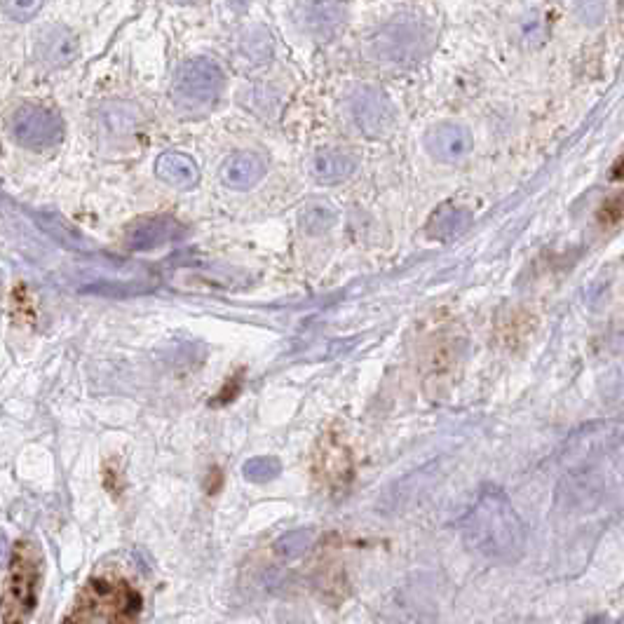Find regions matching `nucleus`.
I'll list each match as a JSON object with an SVG mask.
<instances>
[{
  "label": "nucleus",
  "instance_id": "f257e3e1",
  "mask_svg": "<svg viewBox=\"0 0 624 624\" xmlns=\"http://www.w3.org/2000/svg\"><path fill=\"white\" fill-rule=\"evenodd\" d=\"M465 545L495 564H514L526 547V526L503 491L486 488L463 519Z\"/></svg>",
  "mask_w": 624,
  "mask_h": 624
},
{
  "label": "nucleus",
  "instance_id": "f03ea898",
  "mask_svg": "<svg viewBox=\"0 0 624 624\" xmlns=\"http://www.w3.org/2000/svg\"><path fill=\"white\" fill-rule=\"evenodd\" d=\"M432 45V31L425 19L402 12L378 26L366 38V57L385 69H413L425 59Z\"/></svg>",
  "mask_w": 624,
  "mask_h": 624
},
{
  "label": "nucleus",
  "instance_id": "7ed1b4c3",
  "mask_svg": "<svg viewBox=\"0 0 624 624\" xmlns=\"http://www.w3.org/2000/svg\"><path fill=\"white\" fill-rule=\"evenodd\" d=\"M141 613V596L130 582L97 575L80 592L64 622H134Z\"/></svg>",
  "mask_w": 624,
  "mask_h": 624
},
{
  "label": "nucleus",
  "instance_id": "20e7f679",
  "mask_svg": "<svg viewBox=\"0 0 624 624\" xmlns=\"http://www.w3.org/2000/svg\"><path fill=\"white\" fill-rule=\"evenodd\" d=\"M40 552L29 540L17 542L10 554L8 575H5L3 589V622H24L29 620L38 603L40 585Z\"/></svg>",
  "mask_w": 624,
  "mask_h": 624
},
{
  "label": "nucleus",
  "instance_id": "39448f33",
  "mask_svg": "<svg viewBox=\"0 0 624 624\" xmlns=\"http://www.w3.org/2000/svg\"><path fill=\"white\" fill-rule=\"evenodd\" d=\"M226 73L212 57H193L183 61L172 80V97L181 108H209L219 101Z\"/></svg>",
  "mask_w": 624,
  "mask_h": 624
},
{
  "label": "nucleus",
  "instance_id": "423d86ee",
  "mask_svg": "<svg viewBox=\"0 0 624 624\" xmlns=\"http://www.w3.org/2000/svg\"><path fill=\"white\" fill-rule=\"evenodd\" d=\"M10 134L19 146L45 151L64 139V122L50 108L24 104L10 118Z\"/></svg>",
  "mask_w": 624,
  "mask_h": 624
},
{
  "label": "nucleus",
  "instance_id": "0eeeda50",
  "mask_svg": "<svg viewBox=\"0 0 624 624\" xmlns=\"http://www.w3.org/2000/svg\"><path fill=\"white\" fill-rule=\"evenodd\" d=\"M348 108L352 115V122L357 130L369 139H385L395 130V106L388 99V94L378 87L359 85L355 92L350 94Z\"/></svg>",
  "mask_w": 624,
  "mask_h": 624
},
{
  "label": "nucleus",
  "instance_id": "6e6552de",
  "mask_svg": "<svg viewBox=\"0 0 624 624\" xmlns=\"http://www.w3.org/2000/svg\"><path fill=\"white\" fill-rule=\"evenodd\" d=\"M298 24L308 38L329 43L348 26V5L345 0H303L298 8Z\"/></svg>",
  "mask_w": 624,
  "mask_h": 624
},
{
  "label": "nucleus",
  "instance_id": "1a4fd4ad",
  "mask_svg": "<svg viewBox=\"0 0 624 624\" xmlns=\"http://www.w3.org/2000/svg\"><path fill=\"white\" fill-rule=\"evenodd\" d=\"M33 52H36L40 64L50 66V69H64V66L78 59L80 43L69 26L50 24L38 33L36 43H33Z\"/></svg>",
  "mask_w": 624,
  "mask_h": 624
},
{
  "label": "nucleus",
  "instance_id": "9d476101",
  "mask_svg": "<svg viewBox=\"0 0 624 624\" xmlns=\"http://www.w3.org/2000/svg\"><path fill=\"white\" fill-rule=\"evenodd\" d=\"M425 148L439 162H460L472 151V134L458 122H439L427 130Z\"/></svg>",
  "mask_w": 624,
  "mask_h": 624
},
{
  "label": "nucleus",
  "instance_id": "9b49d317",
  "mask_svg": "<svg viewBox=\"0 0 624 624\" xmlns=\"http://www.w3.org/2000/svg\"><path fill=\"white\" fill-rule=\"evenodd\" d=\"M183 233H186V228H183L174 216L162 214L134 226L130 237H127V244H130L132 252H151L155 247L179 240V237H183Z\"/></svg>",
  "mask_w": 624,
  "mask_h": 624
},
{
  "label": "nucleus",
  "instance_id": "f8f14e48",
  "mask_svg": "<svg viewBox=\"0 0 624 624\" xmlns=\"http://www.w3.org/2000/svg\"><path fill=\"white\" fill-rule=\"evenodd\" d=\"M268 172L266 158H261L259 153H233L230 158L223 162L221 167V181L226 183L233 191H249L259 183Z\"/></svg>",
  "mask_w": 624,
  "mask_h": 624
},
{
  "label": "nucleus",
  "instance_id": "ddd939ff",
  "mask_svg": "<svg viewBox=\"0 0 624 624\" xmlns=\"http://www.w3.org/2000/svg\"><path fill=\"white\" fill-rule=\"evenodd\" d=\"M355 169L357 158L348 151H341V148H322L312 158V176H315L317 183H324V186H334V183L345 181Z\"/></svg>",
  "mask_w": 624,
  "mask_h": 624
},
{
  "label": "nucleus",
  "instance_id": "4468645a",
  "mask_svg": "<svg viewBox=\"0 0 624 624\" xmlns=\"http://www.w3.org/2000/svg\"><path fill=\"white\" fill-rule=\"evenodd\" d=\"M155 174H158L165 183H169V186L181 188V191L198 186L200 181V169L195 165V160L191 155L179 151L162 153L160 158L155 160Z\"/></svg>",
  "mask_w": 624,
  "mask_h": 624
},
{
  "label": "nucleus",
  "instance_id": "2eb2a0df",
  "mask_svg": "<svg viewBox=\"0 0 624 624\" xmlns=\"http://www.w3.org/2000/svg\"><path fill=\"white\" fill-rule=\"evenodd\" d=\"M472 223V214L463 207L442 205L427 221V235L434 240H453L460 233H465Z\"/></svg>",
  "mask_w": 624,
  "mask_h": 624
},
{
  "label": "nucleus",
  "instance_id": "dca6fc26",
  "mask_svg": "<svg viewBox=\"0 0 624 624\" xmlns=\"http://www.w3.org/2000/svg\"><path fill=\"white\" fill-rule=\"evenodd\" d=\"M240 54L249 64H266L275 52V40L266 26H249L240 33Z\"/></svg>",
  "mask_w": 624,
  "mask_h": 624
},
{
  "label": "nucleus",
  "instance_id": "f3484780",
  "mask_svg": "<svg viewBox=\"0 0 624 624\" xmlns=\"http://www.w3.org/2000/svg\"><path fill=\"white\" fill-rule=\"evenodd\" d=\"M312 540H315V531H312V528H298V531H289L275 542V554L280 556V559H296V556L308 552Z\"/></svg>",
  "mask_w": 624,
  "mask_h": 624
},
{
  "label": "nucleus",
  "instance_id": "a211bd4d",
  "mask_svg": "<svg viewBox=\"0 0 624 624\" xmlns=\"http://www.w3.org/2000/svg\"><path fill=\"white\" fill-rule=\"evenodd\" d=\"M336 223V212L324 202H317V205H310L303 209L301 214V228L308 235H320L327 233V230Z\"/></svg>",
  "mask_w": 624,
  "mask_h": 624
},
{
  "label": "nucleus",
  "instance_id": "6ab92c4d",
  "mask_svg": "<svg viewBox=\"0 0 624 624\" xmlns=\"http://www.w3.org/2000/svg\"><path fill=\"white\" fill-rule=\"evenodd\" d=\"M282 463L273 456H261L247 460L242 467L244 479L252 481V484H266V481H273L275 477H280Z\"/></svg>",
  "mask_w": 624,
  "mask_h": 624
},
{
  "label": "nucleus",
  "instance_id": "aec40b11",
  "mask_svg": "<svg viewBox=\"0 0 624 624\" xmlns=\"http://www.w3.org/2000/svg\"><path fill=\"white\" fill-rule=\"evenodd\" d=\"M45 0H3V12L10 22H29L43 8Z\"/></svg>",
  "mask_w": 624,
  "mask_h": 624
},
{
  "label": "nucleus",
  "instance_id": "412c9836",
  "mask_svg": "<svg viewBox=\"0 0 624 624\" xmlns=\"http://www.w3.org/2000/svg\"><path fill=\"white\" fill-rule=\"evenodd\" d=\"M624 219V193L610 198L601 209V221H620Z\"/></svg>",
  "mask_w": 624,
  "mask_h": 624
},
{
  "label": "nucleus",
  "instance_id": "4be33fe9",
  "mask_svg": "<svg viewBox=\"0 0 624 624\" xmlns=\"http://www.w3.org/2000/svg\"><path fill=\"white\" fill-rule=\"evenodd\" d=\"M613 176H615V179H624V158H622V160L617 162V165H615V169H613Z\"/></svg>",
  "mask_w": 624,
  "mask_h": 624
}]
</instances>
